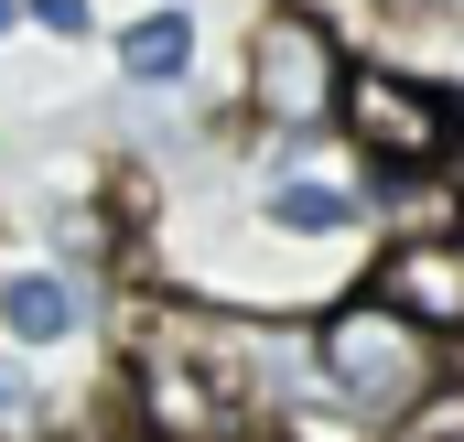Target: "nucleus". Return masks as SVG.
Masks as SVG:
<instances>
[{"mask_svg": "<svg viewBox=\"0 0 464 442\" xmlns=\"http://www.w3.org/2000/svg\"><path fill=\"white\" fill-rule=\"evenodd\" d=\"M346 216H356L346 184H270V226H314L324 237V226H346Z\"/></svg>", "mask_w": 464, "mask_h": 442, "instance_id": "0eeeda50", "label": "nucleus"}, {"mask_svg": "<svg viewBox=\"0 0 464 442\" xmlns=\"http://www.w3.org/2000/svg\"><path fill=\"white\" fill-rule=\"evenodd\" d=\"M454 442H464V432H454Z\"/></svg>", "mask_w": 464, "mask_h": 442, "instance_id": "9b49d317", "label": "nucleus"}, {"mask_svg": "<svg viewBox=\"0 0 464 442\" xmlns=\"http://www.w3.org/2000/svg\"><path fill=\"white\" fill-rule=\"evenodd\" d=\"M346 119L389 151V162H411V173L454 162V140H464V109H454V98H443V87H421V76H389V65L346 76Z\"/></svg>", "mask_w": 464, "mask_h": 442, "instance_id": "f03ea898", "label": "nucleus"}, {"mask_svg": "<svg viewBox=\"0 0 464 442\" xmlns=\"http://www.w3.org/2000/svg\"><path fill=\"white\" fill-rule=\"evenodd\" d=\"M22 410H33V389H22V378H0V421H22Z\"/></svg>", "mask_w": 464, "mask_h": 442, "instance_id": "1a4fd4ad", "label": "nucleus"}, {"mask_svg": "<svg viewBox=\"0 0 464 442\" xmlns=\"http://www.w3.org/2000/svg\"><path fill=\"white\" fill-rule=\"evenodd\" d=\"M0 334L11 345H65L76 334V281L65 270H11L0 281Z\"/></svg>", "mask_w": 464, "mask_h": 442, "instance_id": "39448f33", "label": "nucleus"}, {"mask_svg": "<svg viewBox=\"0 0 464 442\" xmlns=\"http://www.w3.org/2000/svg\"><path fill=\"white\" fill-rule=\"evenodd\" d=\"M119 65H130L140 87H173V76L195 65V22H184V11H162V22H130V33H119Z\"/></svg>", "mask_w": 464, "mask_h": 442, "instance_id": "423d86ee", "label": "nucleus"}, {"mask_svg": "<svg viewBox=\"0 0 464 442\" xmlns=\"http://www.w3.org/2000/svg\"><path fill=\"white\" fill-rule=\"evenodd\" d=\"M378 303H400L421 334H464V237H411L378 259Z\"/></svg>", "mask_w": 464, "mask_h": 442, "instance_id": "7ed1b4c3", "label": "nucleus"}, {"mask_svg": "<svg viewBox=\"0 0 464 442\" xmlns=\"http://www.w3.org/2000/svg\"><path fill=\"white\" fill-rule=\"evenodd\" d=\"M33 22L44 33H87V0H33Z\"/></svg>", "mask_w": 464, "mask_h": 442, "instance_id": "6e6552de", "label": "nucleus"}, {"mask_svg": "<svg viewBox=\"0 0 464 442\" xmlns=\"http://www.w3.org/2000/svg\"><path fill=\"white\" fill-rule=\"evenodd\" d=\"M324 367H335V389L367 399V410H411L421 389H432V356H421V324L400 313V303H356L324 324Z\"/></svg>", "mask_w": 464, "mask_h": 442, "instance_id": "f257e3e1", "label": "nucleus"}, {"mask_svg": "<svg viewBox=\"0 0 464 442\" xmlns=\"http://www.w3.org/2000/svg\"><path fill=\"white\" fill-rule=\"evenodd\" d=\"M0 22H11V0H0Z\"/></svg>", "mask_w": 464, "mask_h": 442, "instance_id": "9d476101", "label": "nucleus"}, {"mask_svg": "<svg viewBox=\"0 0 464 442\" xmlns=\"http://www.w3.org/2000/svg\"><path fill=\"white\" fill-rule=\"evenodd\" d=\"M259 98L281 119H314L335 98V76H324V33L314 22H270V43H259Z\"/></svg>", "mask_w": 464, "mask_h": 442, "instance_id": "20e7f679", "label": "nucleus"}]
</instances>
